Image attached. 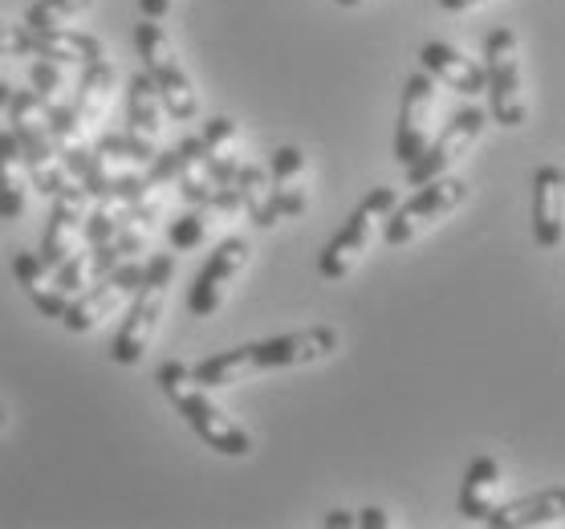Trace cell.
Listing matches in <instances>:
<instances>
[{
  "mask_svg": "<svg viewBox=\"0 0 565 529\" xmlns=\"http://www.w3.org/2000/svg\"><path fill=\"white\" fill-rule=\"evenodd\" d=\"M200 142H204L207 171L216 176L220 188H236V171L245 163V159H241V130H236V123H232L228 115L207 118Z\"/></svg>",
  "mask_w": 565,
  "mask_h": 529,
  "instance_id": "obj_21",
  "label": "cell"
},
{
  "mask_svg": "<svg viewBox=\"0 0 565 529\" xmlns=\"http://www.w3.org/2000/svg\"><path fill=\"white\" fill-rule=\"evenodd\" d=\"M115 65L106 62H90L82 65V78H77V91L74 98H70V106H74V115L90 127V123H98V118L106 115V106H110V94H115Z\"/></svg>",
  "mask_w": 565,
  "mask_h": 529,
  "instance_id": "obj_24",
  "label": "cell"
},
{
  "mask_svg": "<svg viewBox=\"0 0 565 529\" xmlns=\"http://www.w3.org/2000/svg\"><path fill=\"white\" fill-rule=\"evenodd\" d=\"M248 257H253V245H248L245 236H228V241H220L216 253L207 257V265L200 269L195 285L188 289V310L195 318H212V314L228 301V289L236 285V277L248 269Z\"/></svg>",
  "mask_w": 565,
  "mask_h": 529,
  "instance_id": "obj_12",
  "label": "cell"
},
{
  "mask_svg": "<svg viewBox=\"0 0 565 529\" xmlns=\"http://www.w3.org/2000/svg\"><path fill=\"white\" fill-rule=\"evenodd\" d=\"M480 4H489V0H439L444 13H468V9H480Z\"/></svg>",
  "mask_w": 565,
  "mask_h": 529,
  "instance_id": "obj_36",
  "label": "cell"
},
{
  "mask_svg": "<svg viewBox=\"0 0 565 529\" xmlns=\"http://www.w3.org/2000/svg\"><path fill=\"white\" fill-rule=\"evenodd\" d=\"M359 526L362 529H391V526H395V517L386 514V509H362Z\"/></svg>",
  "mask_w": 565,
  "mask_h": 529,
  "instance_id": "obj_33",
  "label": "cell"
},
{
  "mask_svg": "<svg viewBox=\"0 0 565 529\" xmlns=\"http://www.w3.org/2000/svg\"><path fill=\"white\" fill-rule=\"evenodd\" d=\"M142 17H154V21H163L171 13V0H139Z\"/></svg>",
  "mask_w": 565,
  "mask_h": 529,
  "instance_id": "obj_34",
  "label": "cell"
},
{
  "mask_svg": "<svg viewBox=\"0 0 565 529\" xmlns=\"http://www.w3.org/2000/svg\"><path fill=\"white\" fill-rule=\"evenodd\" d=\"M504 485H509V480H504L501 461L476 456L460 485V514L468 517V521H489L492 509L504 505Z\"/></svg>",
  "mask_w": 565,
  "mask_h": 529,
  "instance_id": "obj_18",
  "label": "cell"
},
{
  "mask_svg": "<svg viewBox=\"0 0 565 529\" xmlns=\"http://www.w3.org/2000/svg\"><path fill=\"white\" fill-rule=\"evenodd\" d=\"M103 159H115V163H151L154 159V142L151 139H142V135H103L98 139V147H94Z\"/></svg>",
  "mask_w": 565,
  "mask_h": 529,
  "instance_id": "obj_30",
  "label": "cell"
},
{
  "mask_svg": "<svg viewBox=\"0 0 565 529\" xmlns=\"http://www.w3.org/2000/svg\"><path fill=\"white\" fill-rule=\"evenodd\" d=\"M273 200L281 216H306L309 208V163L301 147H277L273 151Z\"/></svg>",
  "mask_w": 565,
  "mask_h": 529,
  "instance_id": "obj_19",
  "label": "cell"
},
{
  "mask_svg": "<svg viewBox=\"0 0 565 529\" xmlns=\"http://www.w3.org/2000/svg\"><path fill=\"white\" fill-rule=\"evenodd\" d=\"M175 156H180V168H175V188L188 204L195 208H212L220 216H232L236 208H241V192L236 188H220L216 176L207 171V159H204V142L200 139H183L175 147Z\"/></svg>",
  "mask_w": 565,
  "mask_h": 529,
  "instance_id": "obj_13",
  "label": "cell"
},
{
  "mask_svg": "<svg viewBox=\"0 0 565 529\" xmlns=\"http://www.w3.org/2000/svg\"><path fill=\"white\" fill-rule=\"evenodd\" d=\"M4 420H9V415H4V408H0V427H4Z\"/></svg>",
  "mask_w": 565,
  "mask_h": 529,
  "instance_id": "obj_39",
  "label": "cell"
},
{
  "mask_svg": "<svg viewBox=\"0 0 565 529\" xmlns=\"http://www.w3.org/2000/svg\"><path fill=\"white\" fill-rule=\"evenodd\" d=\"M29 163L13 130L0 135V220H21L29 204Z\"/></svg>",
  "mask_w": 565,
  "mask_h": 529,
  "instance_id": "obj_22",
  "label": "cell"
},
{
  "mask_svg": "<svg viewBox=\"0 0 565 529\" xmlns=\"http://www.w3.org/2000/svg\"><path fill=\"white\" fill-rule=\"evenodd\" d=\"M484 127H489V110H480V106H468V110H460L448 127L439 130L436 139L427 142L424 156L407 168V183H412V188H419V183L436 180V176H448V171L456 168L468 151H472L476 139L484 135Z\"/></svg>",
  "mask_w": 565,
  "mask_h": 529,
  "instance_id": "obj_10",
  "label": "cell"
},
{
  "mask_svg": "<svg viewBox=\"0 0 565 529\" xmlns=\"http://www.w3.org/2000/svg\"><path fill=\"white\" fill-rule=\"evenodd\" d=\"M220 212H212V208H195L192 212H183L180 220H171L168 229V245L175 248V253H188V248H200L212 236V224H216Z\"/></svg>",
  "mask_w": 565,
  "mask_h": 529,
  "instance_id": "obj_29",
  "label": "cell"
},
{
  "mask_svg": "<svg viewBox=\"0 0 565 529\" xmlns=\"http://www.w3.org/2000/svg\"><path fill=\"white\" fill-rule=\"evenodd\" d=\"M33 53L38 57H50V62H74V65H90L103 62L106 45L94 33H77V29H50V33H33Z\"/></svg>",
  "mask_w": 565,
  "mask_h": 529,
  "instance_id": "obj_23",
  "label": "cell"
},
{
  "mask_svg": "<svg viewBox=\"0 0 565 529\" xmlns=\"http://www.w3.org/2000/svg\"><path fill=\"white\" fill-rule=\"evenodd\" d=\"M236 192H241V208H248V216L257 229H277V200H273V180L269 171L260 168V163H241L236 171Z\"/></svg>",
  "mask_w": 565,
  "mask_h": 529,
  "instance_id": "obj_26",
  "label": "cell"
},
{
  "mask_svg": "<svg viewBox=\"0 0 565 529\" xmlns=\"http://www.w3.org/2000/svg\"><path fill=\"white\" fill-rule=\"evenodd\" d=\"M13 273H17V285L25 289L29 301H33V306L45 314V318H57V322H62V314H65V306H70V297L57 289L53 265H45L38 253L21 248V253L13 257Z\"/></svg>",
  "mask_w": 565,
  "mask_h": 529,
  "instance_id": "obj_20",
  "label": "cell"
},
{
  "mask_svg": "<svg viewBox=\"0 0 565 529\" xmlns=\"http://www.w3.org/2000/svg\"><path fill=\"white\" fill-rule=\"evenodd\" d=\"M9 123H13V135L21 142V156L29 163V180L33 188L45 195H57L70 188V171H65V159L57 151V139L50 130V118L41 110L38 94L33 91H13V103H9Z\"/></svg>",
  "mask_w": 565,
  "mask_h": 529,
  "instance_id": "obj_6",
  "label": "cell"
},
{
  "mask_svg": "<svg viewBox=\"0 0 565 529\" xmlns=\"http://www.w3.org/2000/svg\"><path fill=\"white\" fill-rule=\"evenodd\" d=\"M431 139H436V78L431 74H412L407 86H403V103H398L395 159L403 168H412Z\"/></svg>",
  "mask_w": 565,
  "mask_h": 529,
  "instance_id": "obj_11",
  "label": "cell"
},
{
  "mask_svg": "<svg viewBox=\"0 0 565 529\" xmlns=\"http://www.w3.org/2000/svg\"><path fill=\"white\" fill-rule=\"evenodd\" d=\"M326 526H330V529H350V526H359V514H347V509H334V514H326Z\"/></svg>",
  "mask_w": 565,
  "mask_h": 529,
  "instance_id": "obj_35",
  "label": "cell"
},
{
  "mask_svg": "<svg viewBox=\"0 0 565 529\" xmlns=\"http://www.w3.org/2000/svg\"><path fill=\"white\" fill-rule=\"evenodd\" d=\"M419 65H424V74H431V78L444 82V86L456 94L476 98V94L489 91L484 62H476V57L460 53L456 45H448V41H427L424 50H419Z\"/></svg>",
  "mask_w": 565,
  "mask_h": 529,
  "instance_id": "obj_16",
  "label": "cell"
},
{
  "mask_svg": "<svg viewBox=\"0 0 565 529\" xmlns=\"http://www.w3.org/2000/svg\"><path fill=\"white\" fill-rule=\"evenodd\" d=\"M171 273H175V253H151L142 261V282L135 289V301H130V314L122 330L115 338V362L118 367H135L142 362L147 347H151L154 330H159V318L168 310V285Z\"/></svg>",
  "mask_w": 565,
  "mask_h": 529,
  "instance_id": "obj_3",
  "label": "cell"
},
{
  "mask_svg": "<svg viewBox=\"0 0 565 529\" xmlns=\"http://www.w3.org/2000/svg\"><path fill=\"white\" fill-rule=\"evenodd\" d=\"M86 9H94V0H33L25 9V29L29 33H50V29H62L65 21L82 17Z\"/></svg>",
  "mask_w": 565,
  "mask_h": 529,
  "instance_id": "obj_28",
  "label": "cell"
},
{
  "mask_svg": "<svg viewBox=\"0 0 565 529\" xmlns=\"http://www.w3.org/2000/svg\"><path fill=\"white\" fill-rule=\"evenodd\" d=\"M135 50H139L147 74H151L154 91L163 98V110H168L175 123H192L200 115V94H195V82L188 74L183 57L171 45L168 29L159 25L154 17H142L139 29H135Z\"/></svg>",
  "mask_w": 565,
  "mask_h": 529,
  "instance_id": "obj_5",
  "label": "cell"
},
{
  "mask_svg": "<svg viewBox=\"0 0 565 529\" xmlns=\"http://www.w3.org/2000/svg\"><path fill=\"white\" fill-rule=\"evenodd\" d=\"M395 204H398L395 188H371V192H366V200H362V204L347 216L342 233L321 248V257H318L321 277L342 282V277H350V273L359 269L362 257H366V253H371V245H374V229L391 216V208H395Z\"/></svg>",
  "mask_w": 565,
  "mask_h": 529,
  "instance_id": "obj_8",
  "label": "cell"
},
{
  "mask_svg": "<svg viewBox=\"0 0 565 529\" xmlns=\"http://www.w3.org/2000/svg\"><path fill=\"white\" fill-rule=\"evenodd\" d=\"M127 130L151 142L159 139V130H163V98H159L147 70L135 74L127 86Z\"/></svg>",
  "mask_w": 565,
  "mask_h": 529,
  "instance_id": "obj_25",
  "label": "cell"
},
{
  "mask_svg": "<svg viewBox=\"0 0 565 529\" xmlns=\"http://www.w3.org/2000/svg\"><path fill=\"white\" fill-rule=\"evenodd\" d=\"M139 282H142L139 261L135 257L118 261L115 269L103 273L90 289H82V294L65 306V314H62L65 330H74V335H90L94 326H103L110 314H118L122 306H127L130 297H135V289H139Z\"/></svg>",
  "mask_w": 565,
  "mask_h": 529,
  "instance_id": "obj_9",
  "label": "cell"
},
{
  "mask_svg": "<svg viewBox=\"0 0 565 529\" xmlns=\"http://www.w3.org/2000/svg\"><path fill=\"white\" fill-rule=\"evenodd\" d=\"M86 208H90V192L77 180L70 183L65 192L53 195L50 224H45V236H41V248H38V257L45 261V265L57 269V265L77 248V236H82V224H86Z\"/></svg>",
  "mask_w": 565,
  "mask_h": 529,
  "instance_id": "obj_14",
  "label": "cell"
},
{
  "mask_svg": "<svg viewBox=\"0 0 565 529\" xmlns=\"http://www.w3.org/2000/svg\"><path fill=\"white\" fill-rule=\"evenodd\" d=\"M29 91L38 94L41 106H62L70 103V94H65V74L62 65L50 62V57H41V62H33V70H29Z\"/></svg>",
  "mask_w": 565,
  "mask_h": 529,
  "instance_id": "obj_31",
  "label": "cell"
},
{
  "mask_svg": "<svg viewBox=\"0 0 565 529\" xmlns=\"http://www.w3.org/2000/svg\"><path fill=\"white\" fill-rule=\"evenodd\" d=\"M154 383H159V391L171 400V408L183 415V424L192 427L195 436L204 440L212 452H220V456H236V461L253 456V436H248V427L236 424V420L207 395V388L195 379L188 362H175V359L163 362V367L154 371Z\"/></svg>",
  "mask_w": 565,
  "mask_h": 529,
  "instance_id": "obj_2",
  "label": "cell"
},
{
  "mask_svg": "<svg viewBox=\"0 0 565 529\" xmlns=\"http://www.w3.org/2000/svg\"><path fill=\"white\" fill-rule=\"evenodd\" d=\"M533 241L545 253L565 241V171L553 163L533 171Z\"/></svg>",
  "mask_w": 565,
  "mask_h": 529,
  "instance_id": "obj_15",
  "label": "cell"
},
{
  "mask_svg": "<svg viewBox=\"0 0 565 529\" xmlns=\"http://www.w3.org/2000/svg\"><path fill=\"white\" fill-rule=\"evenodd\" d=\"M492 529H550L565 526V485L557 489H541L529 493V497H516V501H504L501 509L489 514Z\"/></svg>",
  "mask_w": 565,
  "mask_h": 529,
  "instance_id": "obj_17",
  "label": "cell"
},
{
  "mask_svg": "<svg viewBox=\"0 0 565 529\" xmlns=\"http://www.w3.org/2000/svg\"><path fill=\"white\" fill-rule=\"evenodd\" d=\"M338 350V330L334 326H309V330H297V335L281 338H265V342H245L236 350H224V355H212V359L195 362L192 374L212 388H236L260 371H294V367H313V362H326Z\"/></svg>",
  "mask_w": 565,
  "mask_h": 529,
  "instance_id": "obj_1",
  "label": "cell"
},
{
  "mask_svg": "<svg viewBox=\"0 0 565 529\" xmlns=\"http://www.w3.org/2000/svg\"><path fill=\"white\" fill-rule=\"evenodd\" d=\"M33 53V33L21 25H0V57H29Z\"/></svg>",
  "mask_w": 565,
  "mask_h": 529,
  "instance_id": "obj_32",
  "label": "cell"
},
{
  "mask_svg": "<svg viewBox=\"0 0 565 529\" xmlns=\"http://www.w3.org/2000/svg\"><path fill=\"white\" fill-rule=\"evenodd\" d=\"M130 200H115V195H98V204L86 208V224H82V236L86 245H110L118 236V224L127 216Z\"/></svg>",
  "mask_w": 565,
  "mask_h": 529,
  "instance_id": "obj_27",
  "label": "cell"
},
{
  "mask_svg": "<svg viewBox=\"0 0 565 529\" xmlns=\"http://www.w3.org/2000/svg\"><path fill=\"white\" fill-rule=\"evenodd\" d=\"M338 4H342V9H359L362 0H338Z\"/></svg>",
  "mask_w": 565,
  "mask_h": 529,
  "instance_id": "obj_38",
  "label": "cell"
},
{
  "mask_svg": "<svg viewBox=\"0 0 565 529\" xmlns=\"http://www.w3.org/2000/svg\"><path fill=\"white\" fill-rule=\"evenodd\" d=\"M9 103H13V86H9V82H0V110H9Z\"/></svg>",
  "mask_w": 565,
  "mask_h": 529,
  "instance_id": "obj_37",
  "label": "cell"
},
{
  "mask_svg": "<svg viewBox=\"0 0 565 529\" xmlns=\"http://www.w3.org/2000/svg\"><path fill=\"white\" fill-rule=\"evenodd\" d=\"M484 78H489V115L501 127L516 130L529 123V82H525V50L513 29H492L484 41Z\"/></svg>",
  "mask_w": 565,
  "mask_h": 529,
  "instance_id": "obj_4",
  "label": "cell"
},
{
  "mask_svg": "<svg viewBox=\"0 0 565 529\" xmlns=\"http://www.w3.org/2000/svg\"><path fill=\"white\" fill-rule=\"evenodd\" d=\"M463 204H468V183L456 180V176H436V180L419 183V192L407 204L391 208V216L383 220V241L391 248L412 245Z\"/></svg>",
  "mask_w": 565,
  "mask_h": 529,
  "instance_id": "obj_7",
  "label": "cell"
}]
</instances>
